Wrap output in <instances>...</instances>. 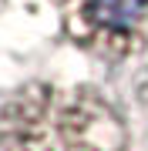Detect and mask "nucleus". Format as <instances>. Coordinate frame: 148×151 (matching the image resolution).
<instances>
[{"instance_id": "obj_2", "label": "nucleus", "mask_w": 148, "mask_h": 151, "mask_svg": "<svg viewBox=\"0 0 148 151\" xmlns=\"http://www.w3.org/2000/svg\"><path fill=\"white\" fill-rule=\"evenodd\" d=\"M64 40L101 64L148 50V0H54Z\"/></svg>"}, {"instance_id": "obj_1", "label": "nucleus", "mask_w": 148, "mask_h": 151, "mask_svg": "<svg viewBox=\"0 0 148 151\" xmlns=\"http://www.w3.org/2000/svg\"><path fill=\"white\" fill-rule=\"evenodd\" d=\"M0 151H131V131L98 87L30 81L0 104Z\"/></svg>"}, {"instance_id": "obj_3", "label": "nucleus", "mask_w": 148, "mask_h": 151, "mask_svg": "<svg viewBox=\"0 0 148 151\" xmlns=\"http://www.w3.org/2000/svg\"><path fill=\"white\" fill-rule=\"evenodd\" d=\"M135 104H138V111H142V121H145V128H148V70L138 77V87H135Z\"/></svg>"}, {"instance_id": "obj_4", "label": "nucleus", "mask_w": 148, "mask_h": 151, "mask_svg": "<svg viewBox=\"0 0 148 151\" xmlns=\"http://www.w3.org/2000/svg\"><path fill=\"white\" fill-rule=\"evenodd\" d=\"M4 7H7V0H0V14H4Z\"/></svg>"}]
</instances>
